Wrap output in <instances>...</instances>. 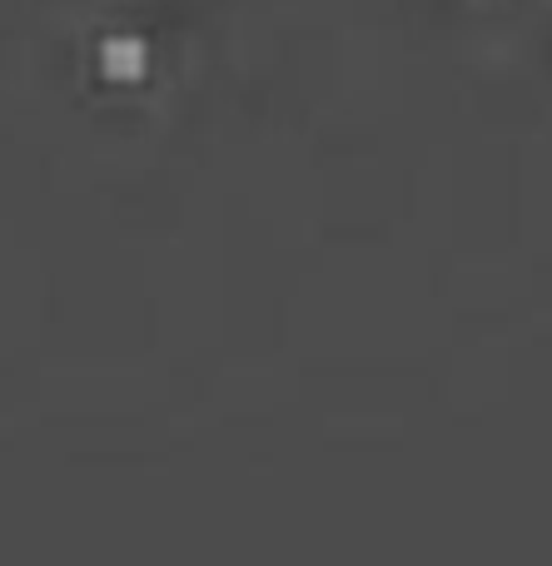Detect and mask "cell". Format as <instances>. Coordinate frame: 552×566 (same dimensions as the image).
I'll return each mask as SVG.
<instances>
[{
  "mask_svg": "<svg viewBox=\"0 0 552 566\" xmlns=\"http://www.w3.org/2000/svg\"><path fill=\"white\" fill-rule=\"evenodd\" d=\"M149 65V50L139 45V40L129 35H110L105 45H100V70H105V80H115V85H125V80H139Z\"/></svg>",
  "mask_w": 552,
  "mask_h": 566,
  "instance_id": "1",
  "label": "cell"
}]
</instances>
